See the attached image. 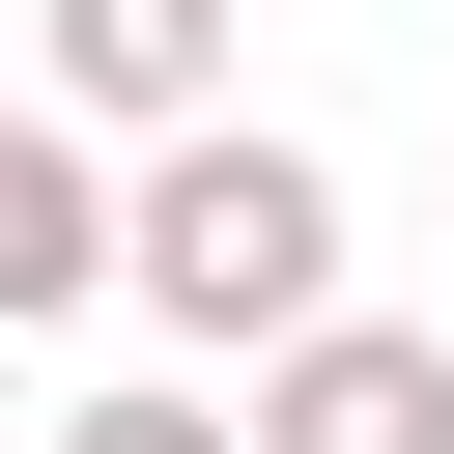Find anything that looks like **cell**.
I'll return each instance as SVG.
<instances>
[{
  "label": "cell",
  "instance_id": "1",
  "mask_svg": "<svg viewBox=\"0 0 454 454\" xmlns=\"http://www.w3.org/2000/svg\"><path fill=\"white\" fill-rule=\"evenodd\" d=\"M114 284H142L199 369H255V340H312V312H340V170H312L284 114H199V142H142V170H114Z\"/></svg>",
  "mask_w": 454,
  "mask_h": 454
},
{
  "label": "cell",
  "instance_id": "2",
  "mask_svg": "<svg viewBox=\"0 0 454 454\" xmlns=\"http://www.w3.org/2000/svg\"><path fill=\"white\" fill-rule=\"evenodd\" d=\"M227 454H454V340L426 312H312V340H255Z\"/></svg>",
  "mask_w": 454,
  "mask_h": 454
},
{
  "label": "cell",
  "instance_id": "3",
  "mask_svg": "<svg viewBox=\"0 0 454 454\" xmlns=\"http://www.w3.org/2000/svg\"><path fill=\"white\" fill-rule=\"evenodd\" d=\"M28 114L57 142H199L227 114V0H28Z\"/></svg>",
  "mask_w": 454,
  "mask_h": 454
},
{
  "label": "cell",
  "instance_id": "4",
  "mask_svg": "<svg viewBox=\"0 0 454 454\" xmlns=\"http://www.w3.org/2000/svg\"><path fill=\"white\" fill-rule=\"evenodd\" d=\"M57 312H114V170L0 85V340H57Z\"/></svg>",
  "mask_w": 454,
  "mask_h": 454
},
{
  "label": "cell",
  "instance_id": "5",
  "mask_svg": "<svg viewBox=\"0 0 454 454\" xmlns=\"http://www.w3.org/2000/svg\"><path fill=\"white\" fill-rule=\"evenodd\" d=\"M57 454H227V397L199 369H114V397H57Z\"/></svg>",
  "mask_w": 454,
  "mask_h": 454
}]
</instances>
